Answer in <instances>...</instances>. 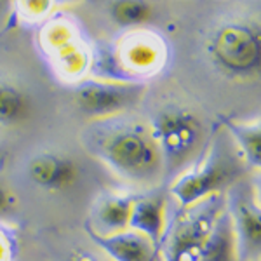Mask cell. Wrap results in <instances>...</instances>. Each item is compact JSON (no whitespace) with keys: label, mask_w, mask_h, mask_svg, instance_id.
<instances>
[{"label":"cell","mask_w":261,"mask_h":261,"mask_svg":"<svg viewBox=\"0 0 261 261\" xmlns=\"http://www.w3.org/2000/svg\"><path fill=\"white\" fill-rule=\"evenodd\" d=\"M92 150L119 174L134 181H150L162 169V157L150 133L140 125L120 124L92 134Z\"/></svg>","instance_id":"1"},{"label":"cell","mask_w":261,"mask_h":261,"mask_svg":"<svg viewBox=\"0 0 261 261\" xmlns=\"http://www.w3.org/2000/svg\"><path fill=\"white\" fill-rule=\"evenodd\" d=\"M214 63L237 77H247L259 70L261 37L259 28L249 23L225 24L214 33L209 44Z\"/></svg>","instance_id":"4"},{"label":"cell","mask_w":261,"mask_h":261,"mask_svg":"<svg viewBox=\"0 0 261 261\" xmlns=\"http://www.w3.org/2000/svg\"><path fill=\"white\" fill-rule=\"evenodd\" d=\"M164 199L162 197H146L133 202L127 225L133 231L148 237L157 246L164 231Z\"/></svg>","instance_id":"10"},{"label":"cell","mask_w":261,"mask_h":261,"mask_svg":"<svg viewBox=\"0 0 261 261\" xmlns=\"http://www.w3.org/2000/svg\"><path fill=\"white\" fill-rule=\"evenodd\" d=\"M230 134L233 136V140L239 143V146L242 148L246 161L249 166L254 169L259 167L261 162V130L258 124H241V122L228 120L226 122Z\"/></svg>","instance_id":"14"},{"label":"cell","mask_w":261,"mask_h":261,"mask_svg":"<svg viewBox=\"0 0 261 261\" xmlns=\"http://www.w3.org/2000/svg\"><path fill=\"white\" fill-rule=\"evenodd\" d=\"M230 221L239 252L246 258L258 256L261 244L259 207L246 192L233 190V193H231Z\"/></svg>","instance_id":"7"},{"label":"cell","mask_w":261,"mask_h":261,"mask_svg":"<svg viewBox=\"0 0 261 261\" xmlns=\"http://www.w3.org/2000/svg\"><path fill=\"white\" fill-rule=\"evenodd\" d=\"M30 115V98L18 86L0 82V124L14 125Z\"/></svg>","instance_id":"13"},{"label":"cell","mask_w":261,"mask_h":261,"mask_svg":"<svg viewBox=\"0 0 261 261\" xmlns=\"http://www.w3.org/2000/svg\"><path fill=\"white\" fill-rule=\"evenodd\" d=\"M237 244L228 214L216 216L202 249L200 261H235Z\"/></svg>","instance_id":"11"},{"label":"cell","mask_w":261,"mask_h":261,"mask_svg":"<svg viewBox=\"0 0 261 261\" xmlns=\"http://www.w3.org/2000/svg\"><path fill=\"white\" fill-rule=\"evenodd\" d=\"M216 197L207 200L204 209L178 221L167 246V261H200L205 239L216 220Z\"/></svg>","instance_id":"6"},{"label":"cell","mask_w":261,"mask_h":261,"mask_svg":"<svg viewBox=\"0 0 261 261\" xmlns=\"http://www.w3.org/2000/svg\"><path fill=\"white\" fill-rule=\"evenodd\" d=\"M141 94V87L127 82L89 81L75 87L73 99L79 110L92 117H107L134 105Z\"/></svg>","instance_id":"5"},{"label":"cell","mask_w":261,"mask_h":261,"mask_svg":"<svg viewBox=\"0 0 261 261\" xmlns=\"http://www.w3.org/2000/svg\"><path fill=\"white\" fill-rule=\"evenodd\" d=\"M130 207L133 200L124 197H107L96 205L94 209V225L96 228H91L96 233L110 235L115 231H122L129 223Z\"/></svg>","instance_id":"12"},{"label":"cell","mask_w":261,"mask_h":261,"mask_svg":"<svg viewBox=\"0 0 261 261\" xmlns=\"http://www.w3.org/2000/svg\"><path fill=\"white\" fill-rule=\"evenodd\" d=\"M70 261H101V259H96L89 252H77V254L71 256Z\"/></svg>","instance_id":"17"},{"label":"cell","mask_w":261,"mask_h":261,"mask_svg":"<svg viewBox=\"0 0 261 261\" xmlns=\"http://www.w3.org/2000/svg\"><path fill=\"white\" fill-rule=\"evenodd\" d=\"M14 207V197L11 195V192L6 188V185L0 181V216L11 213Z\"/></svg>","instance_id":"16"},{"label":"cell","mask_w":261,"mask_h":261,"mask_svg":"<svg viewBox=\"0 0 261 261\" xmlns=\"http://www.w3.org/2000/svg\"><path fill=\"white\" fill-rule=\"evenodd\" d=\"M150 134L161 151L164 166L178 169L200 146L204 125L188 110L169 108L155 117Z\"/></svg>","instance_id":"2"},{"label":"cell","mask_w":261,"mask_h":261,"mask_svg":"<svg viewBox=\"0 0 261 261\" xmlns=\"http://www.w3.org/2000/svg\"><path fill=\"white\" fill-rule=\"evenodd\" d=\"M89 237L113 261H155L157 256V246L148 237L133 230L101 235L89 228Z\"/></svg>","instance_id":"8"},{"label":"cell","mask_w":261,"mask_h":261,"mask_svg":"<svg viewBox=\"0 0 261 261\" xmlns=\"http://www.w3.org/2000/svg\"><path fill=\"white\" fill-rule=\"evenodd\" d=\"M151 6L143 0H124V2H113L110 6L112 18L122 27H136L145 23L151 16Z\"/></svg>","instance_id":"15"},{"label":"cell","mask_w":261,"mask_h":261,"mask_svg":"<svg viewBox=\"0 0 261 261\" xmlns=\"http://www.w3.org/2000/svg\"><path fill=\"white\" fill-rule=\"evenodd\" d=\"M0 161H2V151H0Z\"/></svg>","instance_id":"18"},{"label":"cell","mask_w":261,"mask_h":261,"mask_svg":"<svg viewBox=\"0 0 261 261\" xmlns=\"http://www.w3.org/2000/svg\"><path fill=\"white\" fill-rule=\"evenodd\" d=\"M28 176L45 190H66L77 181L79 169L71 159L56 153H39L28 162Z\"/></svg>","instance_id":"9"},{"label":"cell","mask_w":261,"mask_h":261,"mask_svg":"<svg viewBox=\"0 0 261 261\" xmlns=\"http://www.w3.org/2000/svg\"><path fill=\"white\" fill-rule=\"evenodd\" d=\"M226 150L228 148L223 143L214 145L213 151L200 166H197L188 174L181 176L172 185L171 193L183 207L197 204L205 197L223 190L241 174V164Z\"/></svg>","instance_id":"3"}]
</instances>
